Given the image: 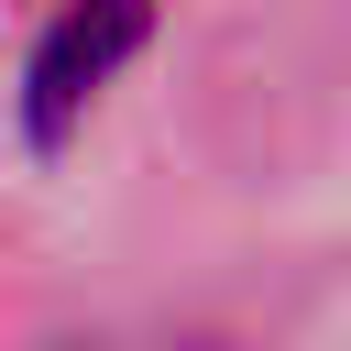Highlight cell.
<instances>
[{"mask_svg": "<svg viewBox=\"0 0 351 351\" xmlns=\"http://www.w3.org/2000/svg\"><path fill=\"white\" fill-rule=\"evenodd\" d=\"M143 0H66L55 11V33L33 44V77H22V121H33V143H66L77 132V110L110 88V66L143 44Z\"/></svg>", "mask_w": 351, "mask_h": 351, "instance_id": "6da1fadb", "label": "cell"}, {"mask_svg": "<svg viewBox=\"0 0 351 351\" xmlns=\"http://www.w3.org/2000/svg\"><path fill=\"white\" fill-rule=\"evenodd\" d=\"M197 351H219V340H197Z\"/></svg>", "mask_w": 351, "mask_h": 351, "instance_id": "7a4b0ae2", "label": "cell"}]
</instances>
